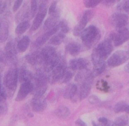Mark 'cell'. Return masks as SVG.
Returning <instances> with one entry per match:
<instances>
[{"mask_svg": "<svg viewBox=\"0 0 129 126\" xmlns=\"http://www.w3.org/2000/svg\"><path fill=\"white\" fill-rule=\"evenodd\" d=\"M81 37L83 45L86 47L87 49H89L100 40L101 34L98 28L90 25L83 30Z\"/></svg>", "mask_w": 129, "mask_h": 126, "instance_id": "obj_1", "label": "cell"}, {"mask_svg": "<svg viewBox=\"0 0 129 126\" xmlns=\"http://www.w3.org/2000/svg\"><path fill=\"white\" fill-rule=\"evenodd\" d=\"M49 76L45 74V72L39 71L34 76V97L44 96L47 89V82Z\"/></svg>", "mask_w": 129, "mask_h": 126, "instance_id": "obj_2", "label": "cell"}, {"mask_svg": "<svg viewBox=\"0 0 129 126\" xmlns=\"http://www.w3.org/2000/svg\"><path fill=\"white\" fill-rule=\"evenodd\" d=\"M129 59V51L119 50L113 53L107 60L110 67L115 68L122 65Z\"/></svg>", "mask_w": 129, "mask_h": 126, "instance_id": "obj_3", "label": "cell"}, {"mask_svg": "<svg viewBox=\"0 0 129 126\" xmlns=\"http://www.w3.org/2000/svg\"><path fill=\"white\" fill-rule=\"evenodd\" d=\"M113 50V46L112 44V41L108 39L100 43L96 47L94 48L93 52H94L97 55L105 60L110 56Z\"/></svg>", "mask_w": 129, "mask_h": 126, "instance_id": "obj_4", "label": "cell"}, {"mask_svg": "<svg viewBox=\"0 0 129 126\" xmlns=\"http://www.w3.org/2000/svg\"><path fill=\"white\" fill-rule=\"evenodd\" d=\"M18 81V69L16 68H12L8 71L4 78V84L9 90H15L17 86Z\"/></svg>", "mask_w": 129, "mask_h": 126, "instance_id": "obj_5", "label": "cell"}, {"mask_svg": "<svg viewBox=\"0 0 129 126\" xmlns=\"http://www.w3.org/2000/svg\"><path fill=\"white\" fill-rule=\"evenodd\" d=\"M47 12V1H42L39 5L37 13L35 15V18L33 21L31 30L35 31L40 27L46 16Z\"/></svg>", "mask_w": 129, "mask_h": 126, "instance_id": "obj_6", "label": "cell"}, {"mask_svg": "<svg viewBox=\"0 0 129 126\" xmlns=\"http://www.w3.org/2000/svg\"><path fill=\"white\" fill-rule=\"evenodd\" d=\"M110 39L115 46H120L129 40V30L126 28L118 29L117 32L111 34Z\"/></svg>", "mask_w": 129, "mask_h": 126, "instance_id": "obj_7", "label": "cell"}, {"mask_svg": "<svg viewBox=\"0 0 129 126\" xmlns=\"http://www.w3.org/2000/svg\"><path fill=\"white\" fill-rule=\"evenodd\" d=\"M93 16V12L91 10H86L82 14L79 22L74 28V31H73V34L74 36H78L81 34L83 30H84L85 26H86L88 23L91 20Z\"/></svg>", "mask_w": 129, "mask_h": 126, "instance_id": "obj_8", "label": "cell"}, {"mask_svg": "<svg viewBox=\"0 0 129 126\" xmlns=\"http://www.w3.org/2000/svg\"><path fill=\"white\" fill-rule=\"evenodd\" d=\"M67 67L63 59H61L58 65L51 71V74L49 76V80L51 83H56L62 81Z\"/></svg>", "mask_w": 129, "mask_h": 126, "instance_id": "obj_9", "label": "cell"}, {"mask_svg": "<svg viewBox=\"0 0 129 126\" xmlns=\"http://www.w3.org/2000/svg\"><path fill=\"white\" fill-rule=\"evenodd\" d=\"M94 77L93 73L90 72L87 75V76L82 81L79 94V98L80 100H83L89 95Z\"/></svg>", "mask_w": 129, "mask_h": 126, "instance_id": "obj_10", "label": "cell"}, {"mask_svg": "<svg viewBox=\"0 0 129 126\" xmlns=\"http://www.w3.org/2000/svg\"><path fill=\"white\" fill-rule=\"evenodd\" d=\"M128 20V16L122 13H115L110 18V23L118 29L125 28Z\"/></svg>", "mask_w": 129, "mask_h": 126, "instance_id": "obj_11", "label": "cell"}, {"mask_svg": "<svg viewBox=\"0 0 129 126\" xmlns=\"http://www.w3.org/2000/svg\"><path fill=\"white\" fill-rule=\"evenodd\" d=\"M59 30V25L58 24L56 26L53 28L52 29L49 30V31H47L45 34H42L41 36L39 37L33 44V47L34 48H39L42 46L49 39H50L53 35L56 34Z\"/></svg>", "mask_w": 129, "mask_h": 126, "instance_id": "obj_12", "label": "cell"}, {"mask_svg": "<svg viewBox=\"0 0 129 126\" xmlns=\"http://www.w3.org/2000/svg\"><path fill=\"white\" fill-rule=\"evenodd\" d=\"M34 90V84L31 81L26 82L21 84L18 94L15 98L16 102H20L25 99L28 94Z\"/></svg>", "mask_w": 129, "mask_h": 126, "instance_id": "obj_13", "label": "cell"}, {"mask_svg": "<svg viewBox=\"0 0 129 126\" xmlns=\"http://www.w3.org/2000/svg\"><path fill=\"white\" fill-rule=\"evenodd\" d=\"M59 20H60V13L57 10L53 14L49 15V16L44 23V29L47 31L51 30L59 23Z\"/></svg>", "mask_w": 129, "mask_h": 126, "instance_id": "obj_14", "label": "cell"}, {"mask_svg": "<svg viewBox=\"0 0 129 126\" xmlns=\"http://www.w3.org/2000/svg\"><path fill=\"white\" fill-rule=\"evenodd\" d=\"M32 110L35 112H43L46 108L47 102L44 96L34 97L31 102Z\"/></svg>", "mask_w": 129, "mask_h": 126, "instance_id": "obj_15", "label": "cell"}, {"mask_svg": "<svg viewBox=\"0 0 129 126\" xmlns=\"http://www.w3.org/2000/svg\"><path fill=\"white\" fill-rule=\"evenodd\" d=\"M89 65V62L84 58H76L71 59L69 62V68L74 71H81L86 69Z\"/></svg>", "mask_w": 129, "mask_h": 126, "instance_id": "obj_16", "label": "cell"}, {"mask_svg": "<svg viewBox=\"0 0 129 126\" xmlns=\"http://www.w3.org/2000/svg\"><path fill=\"white\" fill-rule=\"evenodd\" d=\"M17 49L15 43L13 41H9L5 47V54L6 58L11 61H15L17 55Z\"/></svg>", "mask_w": 129, "mask_h": 126, "instance_id": "obj_17", "label": "cell"}, {"mask_svg": "<svg viewBox=\"0 0 129 126\" xmlns=\"http://www.w3.org/2000/svg\"><path fill=\"white\" fill-rule=\"evenodd\" d=\"M26 59L29 64L33 66H39L44 64V59L41 51H35L26 56Z\"/></svg>", "mask_w": 129, "mask_h": 126, "instance_id": "obj_18", "label": "cell"}, {"mask_svg": "<svg viewBox=\"0 0 129 126\" xmlns=\"http://www.w3.org/2000/svg\"><path fill=\"white\" fill-rule=\"evenodd\" d=\"M41 54L44 59V64L51 60L57 55L55 49L52 46H46L43 48L41 50Z\"/></svg>", "mask_w": 129, "mask_h": 126, "instance_id": "obj_19", "label": "cell"}, {"mask_svg": "<svg viewBox=\"0 0 129 126\" xmlns=\"http://www.w3.org/2000/svg\"><path fill=\"white\" fill-rule=\"evenodd\" d=\"M34 78L32 73L26 68H21L18 71V79L21 84L26 82L31 81Z\"/></svg>", "mask_w": 129, "mask_h": 126, "instance_id": "obj_20", "label": "cell"}, {"mask_svg": "<svg viewBox=\"0 0 129 126\" xmlns=\"http://www.w3.org/2000/svg\"><path fill=\"white\" fill-rule=\"evenodd\" d=\"M66 49L70 55H73V56H76L80 53L81 50V45L78 42H71L66 45Z\"/></svg>", "mask_w": 129, "mask_h": 126, "instance_id": "obj_21", "label": "cell"}, {"mask_svg": "<svg viewBox=\"0 0 129 126\" xmlns=\"http://www.w3.org/2000/svg\"><path fill=\"white\" fill-rule=\"evenodd\" d=\"M77 91H78V86L76 84L73 83L68 84L65 88L63 97L66 99H72L75 96Z\"/></svg>", "mask_w": 129, "mask_h": 126, "instance_id": "obj_22", "label": "cell"}, {"mask_svg": "<svg viewBox=\"0 0 129 126\" xmlns=\"http://www.w3.org/2000/svg\"><path fill=\"white\" fill-rule=\"evenodd\" d=\"M30 39L28 36L25 35L23 36L18 42L16 45V49H17L18 52L20 53L24 52L26 50V49L30 45Z\"/></svg>", "mask_w": 129, "mask_h": 126, "instance_id": "obj_23", "label": "cell"}, {"mask_svg": "<svg viewBox=\"0 0 129 126\" xmlns=\"http://www.w3.org/2000/svg\"><path fill=\"white\" fill-rule=\"evenodd\" d=\"M66 37V34L60 31V32L57 33V34H55L53 35L51 38L50 39L49 41V44L50 45H59L60 44L62 43L64 41V39Z\"/></svg>", "mask_w": 129, "mask_h": 126, "instance_id": "obj_24", "label": "cell"}, {"mask_svg": "<svg viewBox=\"0 0 129 126\" xmlns=\"http://www.w3.org/2000/svg\"><path fill=\"white\" fill-rule=\"evenodd\" d=\"M55 113L57 117L64 119L69 117L71 112L70 110L66 106H60L55 110Z\"/></svg>", "mask_w": 129, "mask_h": 126, "instance_id": "obj_25", "label": "cell"}, {"mask_svg": "<svg viewBox=\"0 0 129 126\" xmlns=\"http://www.w3.org/2000/svg\"><path fill=\"white\" fill-rule=\"evenodd\" d=\"M30 26V24L29 21L27 20H24L17 25L16 29H15V33L17 35H21V34H24L29 28Z\"/></svg>", "mask_w": 129, "mask_h": 126, "instance_id": "obj_26", "label": "cell"}, {"mask_svg": "<svg viewBox=\"0 0 129 126\" xmlns=\"http://www.w3.org/2000/svg\"><path fill=\"white\" fill-rule=\"evenodd\" d=\"M129 122L128 117L126 115H122L117 117L114 120V124L116 126H126Z\"/></svg>", "mask_w": 129, "mask_h": 126, "instance_id": "obj_27", "label": "cell"}, {"mask_svg": "<svg viewBox=\"0 0 129 126\" xmlns=\"http://www.w3.org/2000/svg\"><path fill=\"white\" fill-rule=\"evenodd\" d=\"M8 36V26L6 23H2L0 28V43L5 42L7 39Z\"/></svg>", "mask_w": 129, "mask_h": 126, "instance_id": "obj_28", "label": "cell"}, {"mask_svg": "<svg viewBox=\"0 0 129 126\" xmlns=\"http://www.w3.org/2000/svg\"><path fill=\"white\" fill-rule=\"evenodd\" d=\"M73 76H74V71L72 70L71 68H67L64 74V76H63L61 82L64 83H68L73 78Z\"/></svg>", "mask_w": 129, "mask_h": 126, "instance_id": "obj_29", "label": "cell"}, {"mask_svg": "<svg viewBox=\"0 0 129 126\" xmlns=\"http://www.w3.org/2000/svg\"><path fill=\"white\" fill-rule=\"evenodd\" d=\"M38 9V4L37 1H31L30 2V9L29 10L28 12V18H31L35 16L36 14L37 11Z\"/></svg>", "mask_w": 129, "mask_h": 126, "instance_id": "obj_30", "label": "cell"}, {"mask_svg": "<svg viewBox=\"0 0 129 126\" xmlns=\"http://www.w3.org/2000/svg\"><path fill=\"white\" fill-rule=\"evenodd\" d=\"M127 105H128V104L125 102H124V101H120V102H118L115 105L114 112L115 113H120V112H125V110Z\"/></svg>", "mask_w": 129, "mask_h": 126, "instance_id": "obj_31", "label": "cell"}, {"mask_svg": "<svg viewBox=\"0 0 129 126\" xmlns=\"http://www.w3.org/2000/svg\"><path fill=\"white\" fill-rule=\"evenodd\" d=\"M84 6L86 8H94L97 5H99L100 3H102L101 1H97V0H85L84 1Z\"/></svg>", "mask_w": 129, "mask_h": 126, "instance_id": "obj_32", "label": "cell"}, {"mask_svg": "<svg viewBox=\"0 0 129 126\" xmlns=\"http://www.w3.org/2000/svg\"><path fill=\"white\" fill-rule=\"evenodd\" d=\"M59 30H60V32L64 33V34H66L67 33L69 32V28L68 26V23H67L66 21L65 20H62V21H60L59 23Z\"/></svg>", "mask_w": 129, "mask_h": 126, "instance_id": "obj_33", "label": "cell"}, {"mask_svg": "<svg viewBox=\"0 0 129 126\" xmlns=\"http://www.w3.org/2000/svg\"><path fill=\"white\" fill-rule=\"evenodd\" d=\"M118 8L123 10L125 12L129 14V0L121 2L120 5H118Z\"/></svg>", "mask_w": 129, "mask_h": 126, "instance_id": "obj_34", "label": "cell"}, {"mask_svg": "<svg viewBox=\"0 0 129 126\" xmlns=\"http://www.w3.org/2000/svg\"><path fill=\"white\" fill-rule=\"evenodd\" d=\"M57 1H53L50 5V7L49 8V14L51 15L55 13L57 10Z\"/></svg>", "mask_w": 129, "mask_h": 126, "instance_id": "obj_35", "label": "cell"}, {"mask_svg": "<svg viewBox=\"0 0 129 126\" xmlns=\"http://www.w3.org/2000/svg\"><path fill=\"white\" fill-rule=\"evenodd\" d=\"M6 93L5 89L2 87V88L0 90V104L3 103L6 99Z\"/></svg>", "mask_w": 129, "mask_h": 126, "instance_id": "obj_36", "label": "cell"}, {"mask_svg": "<svg viewBox=\"0 0 129 126\" xmlns=\"http://www.w3.org/2000/svg\"><path fill=\"white\" fill-rule=\"evenodd\" d=\"M23 3V1L21 0H17V1H15L13 4V12H16L20 7L21 6V4Z\"/></svg>", "mask_w": 129, "mask_h": 126, "instance_id": "obj_37", "label": "cell"}, {"mask_svg": "<svg viewBox=\"0 0 129 126\" xmlns=\"http://www.w3.org/2000/svg\"><path fill=\"white\" fill-rule=\"evenodd\" d=\"M7 110L8 107L6 104H3V103L0 104V116L5 114L7 112Z\"/></svg>", "mask_w": 129, "mask_h": 126, "instance_id": "obj_38", "label": "cell"}, {"mask_svg": "<svg viewBox=\"0 0 129 126\" xmlns=\"http://www.w3.org/2000/svg\"><path fill=\"white\" fill-rule=\"evenodd\" d=\"M89 102L92 104H96L99 102V99L96 95H92L89 98Z\"/></svg>", "mask_w": 129, "mask_h": 126, "instance_id": "obj_39", "label": "cell"}, {"mask_svg": "<svg viewBox=\"0 0 129 126\" xmlns=\"http://www.w3.org/2000/svg\"><path fill=\"white\" fill-rule=\"evenodd\" d=\"M6 7V3L5 1H0V15L5 11Z\"/></svg>", "mask_w": 129, "mask_h": 126, "instance_id": "obj_40", "label": "cell"}, {"mask_svg": "<svg viewBox=\"0 0 129 126\" xmlns=\"http://www.w3.org/2000/svg\"><path fill=\"white\" fill-rule=\"evenodd\" d=\"M98 121L103 126H107L108 123V119L105 117H100V118H98Z\"/></svg>", "mask_w": 129, "mask_h": 126, "instance_id": "obj_41", "label": "cell"}, {"mask_svg": "<svg viewBox=\"0 0 129 126\" xmlns=\"http://www.w3.org/2000/svg\"><path fill=\"white\" fill-rule=\"evenodd\" d=\"M115 3L116 1H113V0H105V1H102V3H103V5H106V6H112Z\"/></svg>", "mask_w": 129, "mask_h": 126, "instance_id": "obj_42", "label": "cell"}, {"mask_svg": "<svg viewBox=\"0 0 129 126\" xmlns=\"http://www.w3.org/2000/svg\"><path fill=\"white\" fill-rule=\"evenodd\" d=\"M75 125L76 126H87L86 123L81 119L77 120L75 122Z\"/></svg>", "mask_w": 129, "mask_h": 126, "instance_id": "obj_43", "label": "cell"}, {"mask_svg": "<svg viewBox=\"0 0 129 126\" xmlns=\"http://www.w3.org/2000/svg\"><path fill=\"white\" fill-rule=\"evenodd\" d=\"M125 72H127V73H129V62L127 63L125 65Z\"/></svg>", "mask_w": 129, "mask_h": 126, "instance_id": "obj_44", "label": "cell"}, {"mask_svg": "<svg viewBox=\"0 0 129 126\" xmlns=\"http://www.w3.org/2000/svg\"><path fill=\"white\" fill-rule=\"evenodd\" d=\"M125 112H127V113H128V114H129V105H128L127 106L125 110Z\"/></svg>", "mask_w": 129, "mask_h": 126, "instance_id": "obj_45", "label": "cell"}, {"mask_svg": "<svg viewBox=\"0 0 129 126\" xmlns=\"http://www.w3.org/2000/svg\"><path fill=\"white\" fill-rule=\"evenodd\" d=\"M1 88H2V86H1V76L0 75V90H1Z\"/></svg>", "mask_w": 129, "mask_h": 126, "instance_id": "obj_46", "label": "cell"}, {"mask_svg": "<svg viewBox=\"0 0 129 126\" xmlns=\"http://www.w3.org/2000/svg\"><path fill=\"white\" fill-rule=\"evenodd\" d=\"M1 61H2V57H1V56L0 55V63L1 62Z\"/></svg>", "mask_w": 129, "mask_h": 126, "instance_id": "obj_47", "label": "cell"}, {"mask_svg": "<svg viewBox=\"0 0 129 126\" xmlns=\"http://www.w3.org/2000/svg\"><path fill=\"white\" fill-rule=\"evenodd\" d=\"M1 25H2V23H1V22H0V28H1Z\"/></svg>", "mask_w": 129, "mask_h": 126, "instance_id": "obj_48", "label": "cell"}]
</instances>
